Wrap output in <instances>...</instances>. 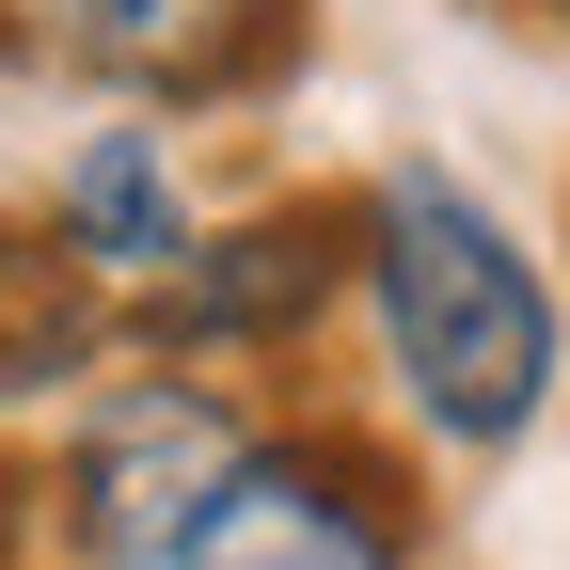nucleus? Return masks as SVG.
<instances>
[{
  "label": "nucleus",
  "instance_id": "f257e3e1",
  "mask_svg": "<svg viewBox=\"0 0 570 570\" xmlns=\"http://www.w3.org/2000/svg\"><path fill=\"white\" fill-rule=\"evenodd\" d=\"M348 285H365L381 381H396V412L428 428V444L491 460V444H523V428L554 412V348H570V317H554V285H539L523 223H508L491 190L396 159L365 206H348Z\"/></svg>",
  "mask_w": 570,
  "mask_h": 570
},
{
  "label": "nucleus",
  "instance_id": "f03ea898",
  "mask_svg": "<svg viewBox=\"0 0 570 570\" xmlns=\"http://www.w3.org/2000/svg\"><path fill=\"white\" fill-rule=\"evenodd\" d=\"M254 460V412L206 381V365H127L80 396V428H63V554L80 570H190V539L223 523V491Z\"/></svg>",
  "mask_w": 570,
  "mask_h": 570
},
{
  "label": "nucleus",
  "instance_id": "7ed1b4c3",
  "mask_svg": "<svg viewBox=\"0 0 570 570\" xmlns=\"http://www.w3.org/2000/svg\"><path fill=\"white\" fill-rule=\"evenodd\" d=\"M428 508H412V460L381 428H254V460L223 491V523L190 539V570H412Z\"/></svg>",
  "mask_w": 570,
  "mask_h": 570
},
{
  "label": "nucleus",
  "instance_id": "20e7f679",
  "mask_svg": "<svg viewBox=\"0 0 570 570\" xmlns=\"http://www.w3.org/2000/svg\"><path fill=\"white\" fill-rule=\"evenodd\" d=\"M348 302V206H254V223L206 238L159 269V302H142V333H159V365H269V348H302L317 317Z\"/></svg>",
  "mask_w": 570,
  "mask_h": 570
},
{
  "label": "nucleus",
  "instance_id": "39448f33",
  "mask_svg": "<svg viewBox=\"0 0 570 570\" xmlns=\"http://www.w3.org/2000/svg\"><path fill=\"white\" fill-rule=\"evenodd\" d=\"M32 32L111 96H159V111H223L254 80H285L302 48V0H32Z\"/></svg>",
  "mask_w": 570,
  "mask_h": 570
},
{
  "label": "nucleus",
  "instance_id": "423d86ee",
  "mask_svg": "<svg viewBox=\"0 0 570 570\" xmlns=\"http://www.w3.org/2000/svg\"><path fill=\"white\" fill-rule=\"evenodd\" d=\"M32 223L63 238V269H80L96 302H127V285L159 302V269L190 254V190H175V142H159V127H80Z\"/></svg>",
  "mask_w": 570,
  "mask_h": 570
},
{
  "label": "nucleus",
  "instance_id": "0eeeda50",
  "mask_svg": "<svg viewBox=\"0 0 570 570\" xmlns=\"http://www.w3.org/2000/svg\"><path fill=\"white\" fill-rule=\"evenodd\" d=\"M96 365H111V302L63 269V238H48V223H0V412L80 396Z\"/></svg>",
  "mask_w": 570,
  "mask_h": 570
},
{
  "label": "nucleus",
  "instance_id": "6e6552de",
  "mask_svg": "<svg viewBox=\"0 0 570 570\" xmlns=\"http://www.w3.org/2000/svg\"><path fill=\"white\" fill-rule=\"evenodd\" d=\"M32 523H48V491H32L17 460H0V570H17V539H32Z\"/></svg>",
  "mask_w": 570,
  "mask_h": 570
}]
</instances>
